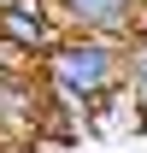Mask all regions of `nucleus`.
Instances as JSON below:
<instances>
[{
    "label": "nucleus",
    "mask_w": 147,
    "mask_h": 153,
    "mask_svg": "<svg viewBox=\"0 0 147 153\" xmlns=\"http://www.w3.org/2000/svg\"><path fill=\"white\" fill-rule=\"evenodd\" d=\"M41 71H47V88H53L59 106H94V100H106L124 88L129 76V41L124 36H59L41 59Z\"/></svg>",
    "instance_id": "nucleus-1"
},
{
    "label": "nucleus",
    "mask_w": 147,
    "mask_h": 153,
    "mask_svg": "<svg viewBox=\"0 0 147 153\" xmlns=\"http://www.w3.org/2000/svg\"><path fill=\"white\" fill-rule=\"evenodd\" d=\"M65 36L53 0H6L0 6V41L12 53H47L53 41Z\"/></svg>",
    "instance_id": "nucleus-2"
},
{
    "label": "nucleus",
    "mask_w": 147,
    "mask_h": 153,
    "mask_svg": "<svg viewBox=\"0 0 147 153\" xmlns=\"http://www.w3.org/2000/svg\"><path fill=\"white\" fill-rule=\"evenodd\" d=\"M53 12L82 36H135V0H53Z\"/></svg>",
    "instance_id": "nucleus-3"
},
{
    "label": "nucleus",
    "mask_w": 147,
    "mask_h": 153,
    "mask_svg": "<svg viewBox=\"0 0 147 153\" xmlns=\"http://www.w3.org/2000/svg\"><path fill=\"white\" fill-rule=\"evenodd\" d=\"M36 118H41V94H36V82L24 71H6L0 65V135H24V130H36Z\"/></svg>",
    "instance_id": "nucleus-4"
},
{
    "label": "nucleus",
    "mask_w": 147,
    "mask_h": 153,
    "mask_svg": "<svg viewBox=\"0 0 147 153\" xmlns=\"http://www.w3.org/2000/svg\"><path fill=\"white\" fill-rule=\"evenodd\" d=\"M129 100H135V112L147 124V36H129Z\"/></svg>",
    "instance_id": "nucleus-5"
},
{
    "label": "nucleus",
    "mask_w": 147,
    "mask_h": 153,
    "mask_svg": "<svg viewBox=\"0 0 147 153\" xmlns=\"http://www.w3.org/2000/svg\"><path fill=\"white\" fill-rule=\"evenodd\" d=\"M135 36H147V0H135Z\"/></svg>",
    "instance_id": "nucleus-6"
},
{
    "label": "nucleus",
    "mask_w": 147,
    "mask_h": 153,
    "mask_svg": "<svg viewBox=\"0 0 147 153\" xmlns=\"http://www.w3.org/2000/svg\"><path fill=\"white\" fill-rule=\"evenodd\" d=\"M0 6H6V0H0Z\"/></svg>",
    "instance_id": "nucleus-7"
}]
</instances>
